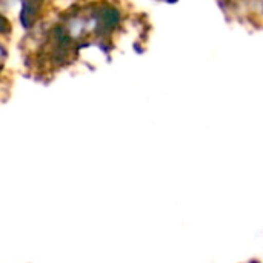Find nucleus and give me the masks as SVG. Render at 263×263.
<instances>
[]
</instances>
